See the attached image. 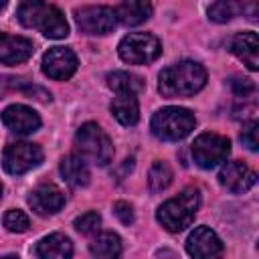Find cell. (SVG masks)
Segmentation results:
<instances>
[{
    "label": "cell",
    "instance_id": "obj_13",
    "mask_svg": "<svg viewBox=\"0 0 259 259\" xmlns=\"http://www.w3.org/2000/svg\"><path fill=\"white\" fill-rule=\"evenodd\" d=\"M28 204L36 214L49 217V214H55L63 208L65 194L55 184H40L38 188H34L28 194Z\"/></svg>",
    "mask_w": 259,
    "mask_h": 259
},
{
    "label": "cell",
    "instance_id": "obj_3",
    "mask_svg": "<svg viewBox=\"0 0 259 259\" xmlns=\"http://www.w3.org/2000/svg\"><path fill=\"white\" fill-rule=\"evenodd\" d=\"M198 204H200L198 190L196 188H186L178 196L166 200L158 208L156 219L166 231L178 233V231H184L186 227H190V223L194 221V214L198 210Z\"/></svg>",
    "mask_w": 259,
    "mask_h": 259
},
{
    "label": "cell",
    "instance_id": "obj_15",
    "mask_svg": "<svg viewBox=\"0 0 259 259\" xmlns=\"http://www.w3.org/2000/svg\"><path fill=\"white\" fill-rule=\"evenodd\" d=\"M34 47L32 40L24 36H14L0 32V63L4 65H18L32 57Z\"/></svg>",
    "mask_w": 259,
    "mask_h": 259
},
{
    "label": "cell",
    "instance_id": "obj_24",
    "mask_svg": "<svg viewBox=\"0 0 259 259\" xmlns=\"http://www.w3.org/2000/svg\"><path fill=\"white\" fill-rule=\"evenodd\" d=\"M172 182V170L166 162H154L152 168H150V174H148V184L154 192H160V190H166Z\"/></svg>",
    "mask_w": 259,
    "mask_h": 259
},
{
    "label": "cell",
    "instance_id": "obj_12",
    "mask_svg": "<svg viewBox=\"0 0 259 259\" xmlns=\"http://www.w3.org/2000/svg\"><path fill=\"white\" fill-rule=\"evenodd\" d=\"M2 123L12 132V134H32L40 127V117L34 109L26 105H8L2 111Z\"/></svg>",
    "mask_w": 259,
    "mask_h": 259
},
{
    "label": "cell",
    "instance_id": "obj_18",
    "mask_svg": "<svg viewBox=\"0 0 259 259\" xmlns=\"http://www.w3.org/2000/svg\"><path fill=\"white\" fill-rule=\"evenodd\" d=\"M111 113L121 125H136L140 119V105L136 93H117L111 101Z\"/></svg>",
    "mask_w": 259,
    "mask_h": 259
},
{
    "label": "cell",
    "instance_id": "obj_27",
    "mask_svg": "<svg viewBox=\"0 0 259 259\" xmlns=\"http://www.w3.org/2000/svg\"><path fill=\"white\" fill-rule=\"evenodd\" d=\"M257 127H259V123H257L255 119H251L249 123L243 125V132H241V142H243V146H247L251 152H257V148H259Z\"/></svg>",
    "mask_w": 259,
    "mask_h": 259
},
{
    "label": "cell",
    "instance_id": "obj_5",
    "mask_svg": "<svg viewBox=\"0 0 259 259\" xmlns=\"http://www.w3.org/2000/svg\"><path fill=\"white\" fill-rule=\"evenodd\" d=\"M194 113L184 107H164L152 117V132L160 140L178 142L194 130Z\"/></svg>",
    "mask_w": 259,
    "mask_h": 259
},
{
    "label": "cell",
    "instance_id": "obj_31",
    "mask_svg": "<svg viewBox=\"0 0 259 259\" xmlns=\"http://www.w3.org/2000/svg\"><path fill=\"white\" fill-rule=\"evenodd\" d=\"M0 196H2V184H0Z\"/></svg>",
    "mask_w": 259,
    "mask_h": 259
},
{
    "label": "cell",
    "instance_id": "obj_30",
    "mask_svg": "<svg viewBox=\"0 0 259 259\" xmlns=\"http://www.w3.org/2000/svg\"><path fill=\"white\" fill-rule=\"evenodd\" d=\"M6 2H8V0H0V10H2L4 6H6Z\"/></svg>",
    "mask_w": 259,
    "mask_h": 259
},
{
    "label": "cell",
    "instance_id": "obj_28",
    "mask_svg": "<svg viewBox=\"0 0 259 259\" xmlns=\"http://www.w3.org/2000/svg\"><path fill=\"white\" fill-rule=\"evenodd\" d=\"M231 89L235 91L237 97H243L245 99V97H249V95L255 93V83L251 79H247V77H235L231 81Z\"/></svg>",
    "mask_w": 259,
    "mask_h": 259
},
{
    "label": "cell",
    "instance_id": "obj_17",
    "mask_svg": "<svg viewBox=\"0 0 259 259\" xmlns=\"http://www.w3.org/2000/svg\"><path fill=\"white\" fill-rule=\"evenodd\" d=\"M36 255L42 259H65L73 255V245L71 239L61 235V233H53L45 239L38 241L36 245Z\"/></svg>",
    "mask_w": 259,
    "mask_h": 259
},
{
    "label": "cell",
    "instance_id": "obj_11",
    "mask_svg": "<svg viewBox=\"0 0 259 259\" xmlns=\"http://www.w3.org/2000/svg\"><path fill=\"white\" fill-rule=\"evenodd\" d=\"M219 182L227 190L241 194L247 192L257 182V174L243 162H227L219 172Z\"/></svg>",
    "mask_w": 259,
    "mask_h": 259
},
{
    "label": "cell",
    "instance_id": "obj_29",
    "mask_svg": "<svg viewBox=\"0 0 259 259\" xmlns=\"http://www.w3.org/2000/svg\"><path fill=\"white\" fill-rule=\"evenodd\" d=\"M113 212L115 217L123 223V225H132L134 223V206L130 202H123V200H117L113 204Z\"/></svg>",
    "mask_w": 259,
    "mask_h": 259
},
{
    "label": "cell",
    "instance_id": "obj_7",
    "mask_svg": "<svg viewBox=\"0 0 259 259\" xmlns=\"http://www.w3.org/2000/svg\"><path fill=\"white\" fill-rule=\"evenodd\" d=\"M229 152H231L229 138L214 134V132L200 134L192 144V158L204 170H210V168L219 166L221 162H225Z\"/></svg>",
    "mask_w": 259,
    "mask_h": 259
},
{
    "label": "cell",
    "instance_id": "obj_8",
    "mask_svg": "<svg viewBox=\"0 0 259 259\" xmlns=\"http://www.w3.org/2000/svg\"><path fill=\"white\" fill-rule=\"evenodd\" d=\"M42 162V150L30 142L10 144L2 154V166L8 174H24Z\"/></svg>",
    "mask_w": 259,
    "mask_h": 259
},
{
    "label": "cell",
    "instance_id": "obj_21",
    "mask_svg": "<svg viewBox=\"0 0 259 259\" xmlns=\"http://www.w3.org/2000/svg\"><path fill=\"white\" fill-rule=\"evenodd\" d=\"M105 81H107V87L117 93H138L144 89L142 77L127 73V71H113L105 77Z\"/></svg>",
    "mask_w": 259,
    "mask_h": 259
},
{
    "label": "cell",
    "instance_id": "obj_9",
    "mask_svg": "<svg viewBox=\"0 0 259 259\" xmlns=\"http://www.w3.org/2000/svg\"><path fill=\"white\" fill-rule=\"evenodd\" d=\"M75 20L79 30L85 34H107L113 30L117 16L109 6H85L75 10Z\"/></svg>",
    "mask_w": 259,
    "mask_h": 259
},
{
    "label": "cell",
    "instance_id": "obj_2",
    "mask_svg": "<svg viewBox=\"0 0 259 259\" xmlns=\"http://www.w3.org/2000/svg\"><path fill=\"white\" fill-rule=\"evenodd\" d=\"M206 83V71L194 61H180L160 73L158 89L164 97H190Z\"/></svg>",
    "mask_w": 259,
    "mask_h": 259
},
{
    "label": "cell",
    "instance_id": "obj_16",
    "mask_svg": "<svg viewBox=\"0 0 259 259\" xmlns=\"http://www.w3.org/2000/svg\"><path fill=\"white\" fill-rule=\"evenodd\" d=\"M231 51L251 69L257 71L259 69V59H257V51H259V38L253 30L247 32H239L231 38Z\"/></svg>",
    "mask_w": 259,
    "mask_h": 259
},
{
    "label": "cell",
    "instance_id": "obj_4",
    "mask_svg": "<svg viewBox=\"0 0 259 259\" xmlns=\"http://www.w3.org/2000/svg\"><path fill=\"white\" fill-rule=\"evenodd\" d=\"M75 146L83 160L105 166L113 158V144L97 123H83L75 134Z\"/></svg>",
    "mask_w": 259,
    "mask_h": 259
},
{
    "label": "cell",
    "instance_id": "obj_14",
    "mask_svg": "<svg viewBox=\"0 0 259 259\" xmlns=\"http://www.w3.org/2000/svg\"><path fill=\"white\" fill-rule=\"evenodd\" d=\"M186 251L192 257H217L223 253V243L208 227H196L186 241Z\"/></svg>",
    "mask_w": 259,
    "mask_h": 259
},
{
    "label": "cell",
    "instance_id": "obj_19",
    "mask_svg": "<svg viewBox=\"0 0 259 259\" xmlns=\"http://www.w3.org/2000/svg\"><path fill=\"white\" fill-rule=\"evenodd\" d=\"M61 176L63 180L73 186V188H81L89 184V168L85 164V160L81 156H65L61 160Z\"/></svg>",
    "mask_w": 259,
    "mask_h": 259
},
{
    "label": "cell",
    "instance_id": "obj_1",
    "mask_svg": "<svg viewBox=\"0 0 259 259\" xmlns=\"http://www.w3.org/2000/svg\"><path fill=\"white\" fill-rule=\"evenodd\" d=\"M16 18L26 28H36L49 38H65L69 24L63 12L45 0H22L16 10Z\"/></svg>",
    "mask_w": 259,
    "mask_h": 259
},
{
    "label": "cell",
    "instance_id": "obj_10",
    "mask_svg": "<svg viewBox=\"0 0 259 259\" xmlns=\"http://www.w3.org/2000/svg\"><path fill=\"white\" fill-rule=\"evenodd\" d=\"M77 71V57L67 47H53L42 57V73L55 81H65Z\"/></svg>",
    "mask_w": 259,
    "mask_h": 259
},
{
    "label": "cell",
    "instance_id": "obj_6",
    "mask_svg": "<svg viewBox=\"0 0 259 259\" xmlns=\"http://www.w3.org/2000/svg\"><path fill=\"white\" fill-rule=\"evenodd\" d=\"M117 51H119V57L125 63H130V65H146V63H152V61H156L160 57L162 45L150 32H130L127 36L121 38Z\"/></svg>",
    "mask_w": 259,
    "mask_h": 259
},
{
    "label": "cell",
    "instance_id": "obj_25",
    "mask_svg": "<svg viewBox=\"0 0 259 259\" xmlns=\"http://www.w3.org/2000/svg\"><path fill=\"white\" fill-rule=\"evenodd\" d=\"M4 227H6L10 233H24V231H28L30 221H28V217H26L22 210L12 208V210H8V212L4 214Z\"/></svg>",
    "mask_w": 259,
    "mask_h": 259
},
{
    "label": "cell",
    "instance_id": "obj_26",
    "mask_svg": "<svg viewBox=\"0 0 259 259\" xmlns=\"http://www.w3.org/2000/svg\"><path fill=\"white\" fill-rule=\"evenodd\" d=\"M99 225H101V217H99L95 210H87V212H83L81 217L75 219V229H77L81 235H91V233H95V231L99 229Z\"/></svg>",
    "mask_w": 259,
    "mask_h": 259
},
{
    "label": "cell",
    "instance_id": "obj_20",
    "mask_svg": "<svg viewBox=\"0 0 259 259\" xmlns=\"http://www.w3.org/2000/svg\"><path fill=\"white\" fill-rule=\"evenodd\" d=\"M115 16L123 24L136 26L152 16V4H150V0H121L115 10Z\"/></svg>",
    "mask_w": 259,
    "mask_h": 259
},
{
    "label": "cell",
    "instance_id": "obj_22",
    "mask_svg": "<svg viewBox=\"0 0 259 259\" xmlns=\"http://www.w3.org/2000/svg\"><path fill=\"white\" fill-rule=\"evenodd\" d=\"M89 251L95 257H103V259L117 257L121 253V239L115 233H101L93 239V243L89 245Z\"/></svg>",
    "mask_w": 259,
    "mask_h": 259
},
{
    "label": "cell",
    "instance_id": "obj_23",
    "mask_svg": "<svg viewBox=\"0 0 259 259\" xmlns=\"http://www.w3.org/2000/svg\"><path fill=\"white\" fill-rule=\"evenodd\" d=\"M243 12H245L243 0H217L208 8V18L212 22H229Z\"/></svg>",
    "mask_w": 259,
    "mask_h": 259
}]
</instances>
